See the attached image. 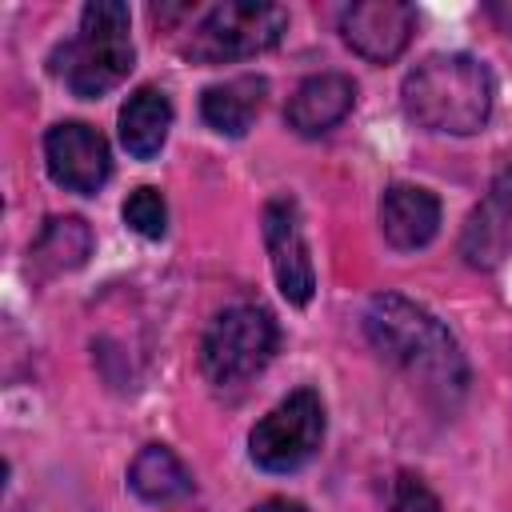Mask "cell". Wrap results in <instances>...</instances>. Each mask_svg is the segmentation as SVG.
<instances>
[{
  "label": "cell",
  "mask_w": 512,
  "mask_h": 512,
  "mask_svg": "<svg viewBox=\"0 0 512 512\" xmlns=\"http://www.w3.org/2000/svg\"><path fill=\"white\" fill-rule=\"evenodd\" d=\"M284 32H288V12L280 4L224 0L192 24L180 52L192 64L212 68V64H232V60H248V56L268 52L280 44Z\"/></svg>",
  "instance_id": "cell-4"
},
{
  "label": "cell",
  "mask_w": 512,
  "mask_h": 512,
  "mask_svg": "<svg viewBox=\"0 0 512 512\" xmlns=\"http://www.w3.org/2000/svg\"><path fill=\"white\" fill-rule=\"evenodd\" d=\"M124 224L144 236V240H160L168 232V204L152 184H140L128 200H124Z\"/></svg>",
  "instance_id": "cell-17"
},
{
  "label": "cell",
  "mask_w": 512,
  "mask_h": 512,
  "mask_svg": "<svg viewBox=\"0 0 512 512\" xmlns=\"http://www.w3.org/2000/svg\"><path fill=\"white\" fill-rule=\"evenodd\" d=\"M248 512H308L300 500H288V496H272V500H260L256 508H248Z\"/></svg>",
  "instance_id": "cell-20"
},
{
  "label": "cell",
  "mask_w": 512,
  "mask_h": 512,
  "mask_svg": "<svg viewBox=\"0 0 512 512\" xmlns=\"http://www.w3.org/2000/svg\"><path fill=\"white\" fill-rule=\"evenodd\" d=\"M388 512H444V508H440L436 492H432V488H428L420 476H412V472H400V476L392 480Z\"/></svg>",
  "instance_id": "cell-18"
},
{
  "label": "cell",
  "mask_w": 512,
  "mask_h": 512,
  "mask_svg": "<svg viewBox=\"0 0 512 512\" xmlns=\"http://www.w3.org/2000/svg\"><path fill=\"white\" fill-rule=\"evenodd\" d=\"M128 488L144 500V504H176L184 496H192V472L184 468V460L168 448V444H144L128 468Z\"/></svg>",
  "instance_id": "cell-15"
},
{
  "label": "cell",
  "mask_w": 512,
  "mask_h": 512,
  "mask_svg": "<svg viewBox=\"0 0 512 512\" xmlns=\"http://www.w3.org/2000/svg\"><path fill=\"white\" fill-rule=\"evenodd\" d=\"M364 336L380 360L404 372L428 400L452 408L468 388V360L456 336L428 308L400 292H380L364 308Z\"/></svg>",
  "instance_id": "cell-1"
},
{
  "label": "cell",
  "mask_w": 512,
  "mask_h": 512,
  "mask_svg": "<svg viewBox=\"0 0 512 512\" xmlns=\"http://www.w3.org/2000/svg\"><path fill=\"white\" fill-rule=\"evenodd\" d=\"M460 256L472 268H500L512 256V164L488 184L484 200L468 212L460 232Z\"/></svg>",
  "instance_id": "cell-10"
},
{
  "label": "cell",
  "mask_w": 512,
  "mask_h": 512,
  "mask_svg": "<svg viewBox=\"0 0 512 512\" xmlns=\"http://www.w3.org/2000/svg\"><path fill=\"white\" fill-rule=\"evenodd\" d=\"M416 32V8L408 0H360L344 8L340 36L368 64H392Z\"/></svg>",
  "instance_id": "cell-9"
},
{
  "label": "cell",
  "mask_w": 512,
  "mask_h": 512,
  "mask_svg": "<svg viewBox=\"0 0 512 512\" xmlns=\"http://www.w3.org/2000/svg\"><path fill=\"white\" fill-rule=\"evenodd\" d=\"M28 256H32V268L40 276L72 272L92 256V228L80 216H52L40 228V236H36Z\"/></svg>",
  "instance_id": "cell-16"
},
{
  "label": "cell",
  "mask_w": 512,
  "mask_h": 512,
  "mask_svg": "<svg viewBox=\"0 0 512 512\" xmlns=\"http://www.w3.org/2000/svg\"><path fill=\"white\" fill-rule=\"evenodd\" d=\"M484 12H488V20H492L504 36H512V0H488Z\"/></svg>",
  "instance_id": "cell-19"
},
{
  "label": "cell",
  "mask_w": 512,
  "mask_h": 512,
  "mask_svg": "<svg viewBox=\"0 0 512 512\" xmlns=\"http://www.w3.org/2000/svg\"><path fill=\"white\" fill-rule=\"evenodd\" d=\"M168 128H172V100L160 88L144 84L124 100V108H120V144L128 148V156L152 160L164 148Z\"/></svg>",
  "instance_id": "cell-14"
},
{
  "label": "cell",
  "mask_w": 512,
  "mask_h": 512,
  "mask_svg": "<svg viewBox=\"0 0 512 512\" xmlns=\"http://www.w3.org/2000/svg\"><path fill=\"white\" fill-rule=\"evenodd\" d=\"M260 228H264V244H268V260H272V276H276L280 296L288 304L304 308L316 292V268H312V252H308V240H304L296 200L292 196H272L264 204Z\"/></svg>",
  "instance_id": "cell-8"
},
{
  "label": "cell",
  "mask_w": 512,
  "mask_h": 512,
  "mask_svg": "<svg viewBox=\"0 0 512 512\" xmlns=\"http://www.w3.org/2000/svg\"><path fill=\"white\" fill-rule=\"evenodd\" d=\"M132 64H136L132 20L120 0H88L76 36L64 40L52 56V72L80 100H96L116 84H124Z\"/></svg>",
  "instance_id": "cell-3"
},
{
  "label": "cell",
  "mask_w": 512,
  "mask_h": 512,
  "mask_svg": "<svg viewBox=\"0 0 512 512\" xmlns=\"http://www.w3.org/2000/svg\"><path fill=\"white\" fill-rule=\"evenodd\" d=\"M276 340L280 332L268 308L232 304L208 324L200 340V368L216 388H236L264 372V364L276 352Z\"/></svg>",
  "instance_id": "cell-5"
},
{
  "label": "cell",
  "mask_w": 512,
  "mask_h": 512,
  "mask_svg": "<svg viewBox=\"0 0 512 512\" xmlns=\"http://www.w3.org/2000/svg\"><path fill=\"white\" fill-rule=\"evenodd\" d=\"M380 232L396 252H416L440 232V200L420 184H392L380 196Z\"/></svg>",
  "instance_id": "cell-12"
},
{
  "label": "cell",
  "mask_w": 512,
  "mask_h": 512,
  "mask_svg": "<svg viewBox=\"0 0 512 512\" xmlns=\"http://www.w3.org/2000/svg\"><path fill=\"white\" fill-rule=\"evenodd\" d=\"M492 100L496 80L488 64L468 52H436L420 60L400 84L404 116L424 132L472 136L488 124Z\"/></svg>",
  "instance_id": "cell-2"
},
{
  "label": "cell",
  "mask_w": 512,
  "mask_h": 512,
  "mask_svg": "<svg viewBox=\"0 0 512 512\" xmlns=\"http://www.w3.org/2000/svg\"><path fill=\"white\" fill-rule=\"evenodd\" d=\"M356 104V84L344 72H316L296 84L284 104V120L296 136H324L332 132Z\"/></svg>",
  "instance_id": "cell-11"
},
{
  "label": "cell",
  "mask_w": 512,
  "mask_h": 512,
  "mask_svg": "<svg viewBox=\"0 0 512 512\" xmlns=\"http://www.w3.org/2000/svg\"><path fill=\"white\" fill-rule=\"evenodd\" d=\"M324 428H328V420H324L320 392L296 388L268 416L256 420V428L248 432V456L264 472H276V476L296 472L320 452Z\"/></svg>",
  "instance_id": "cell-6"
},
{
  "label": "cell",
  "mask_w": 512,
  "mask_h": 512,
  "mask_svg": "<svg viewBox=\"0 0 512 512\" xmlns=\"http://www.w3.org/2000/svg\"><path fill=\"white\" fill-rule=\"evenodd\" d=\"M44 164L52 184L76 196H96L112 176L108 140L84 120H60L44 136Z\"/></svg>",
  "instance_id": "cell-7"
},
{
  "label": "cell",
  "mask_w": 512,
  "mask_h": 512,
  "mask_svg": "<svg viewBox=\"0 0 512 512\" xmlns=\"http://www.w3.org/2000/svg\"><path fill=\"white\" fill-rule=\"evenodd\" d=\"M264 96H268V80L248 72V76H232L224 84H212L204 88L200 96V116L212 132L220 136H244L252 128V120L260 116L264 108Z\"/></svg>",
  "instance_id": "cell-13"
}]
</instances>
